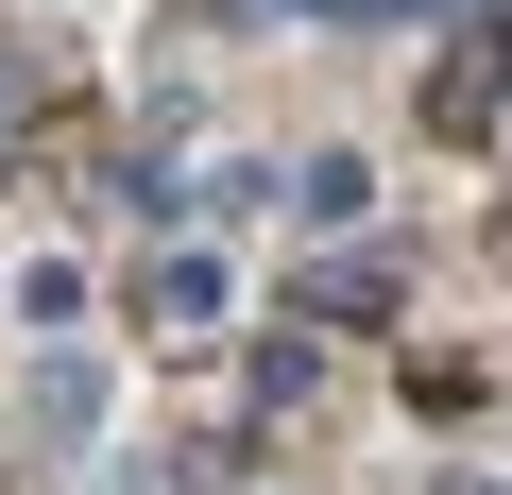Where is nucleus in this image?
Instances as JSON below:
<instances>
[{
	"mask_svg": "<svg viewBox=\"0 0 512 495\" xmlns=\"http://www.w3.org/2000/svg\"><path fill=\"white\" fill-rule=\"evenodd\" d=\"M137 325L154 342H222V257H205V239H171V257L137 274Z\"/></svg>",
	"mask_w": 512,
	"mask_h": 495,
	"instance_id": "obj_1",
	"label": "nucleus"
},
{
	"mask_svg": "<svg viewBox=\"0 0 512 495\" xmlns=\"http://www.w3.org/2000/svg\"><path fill=\"white\" fill-rule=\"evenodd\" d=\"M410 291V257H393V239H359V257H325V274H291V325H376Z\"/></svg>",
	"mask_w": 512,
	"mask_h": 495,
	"instance_id": "obj_2",
	"label": "nucleus"
},
{
	"mask_svg": "<svg viewBox=\"0 0 512 495\" xmlns=\"http://www.w3.org/2000/svg\"><path fill=\"white\" fill-rule=\"evenodd\" d=\"M35 427H52V444L103 427V359H86V342H35Z\"/></svg>",
	"mask_w": 512,
	"mask_h": 495,
	"instance_id": "obj_3",
	"label": "nucleus"
},
{
	"mask_svg": "<svg viewBox=\"0 0 512 495\" xmlns=\"http://www.w3.org/2000/svg\"><path fill=\"white\" fill-rule=\"evenodd\" d=\"M359 205H376V154H308V171H291V222H325V239H342Z\"/></svg>",
	"mask_w": 512,
	"mask_h": 495,
	"instance_id": "obj_4",
	"label": "nucleus"
},
{
	"mask_svg": "<svg viewBox=\"0 0 512 495\" xmlns=\"http://www.w3.org/2000/svg\"><path fill=\"white\" fill-rule=\"evenodd\" d=\"M308 376H325V325H274V342H256V410H291Z\"/></svg>",
	"mask_w": 512,
	"mask_h": 495,
	"instance_id": "obj_5",
	"label": "nucleus"
},
{
	"mask_svg": "<svg viewBox=\"0 0 512 495\" xmlns=\"http://www.w3.org/2000/svg\"><path fill=\"white\" fill-rule=\"evenodd\" d=\"M18 325H35V342H52V325H86V274H69V257H35V274H18Z\"/></svg>",
	"mask_w": 512,
	"mask_h": 495,
	"instance_id": "obj_6",
	"label": "nucleus"
},
{
	"mask_svg": "<svg viewBox=\"0 0 512 495\" xmlns=\"http://www.w3.org/2000/svg\"><path fill=\"white\" fill-rule=\"evenodd\" d=\"M427 495H512V478H478V461H444V478H427Z\"/></svg>",
	"mask_w": 512,
	"mask_h": 495,
	"instance_id": "obj_7",
	"label": "nucleus"
}]
</instances>
